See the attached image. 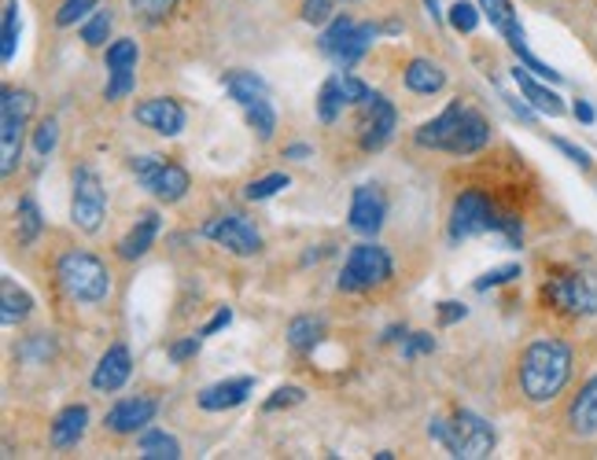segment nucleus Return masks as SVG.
<instances>
[{"label":"nucleus","mask_w":597,"mask_h":460,"mask_svg":"<svg viewBox=\"0 0 597 460\" xmlns=\"http://www.w3.org/2000/svg\"><path fill=\"white\" fill-rule=\"evenodd\" d=\"M436 350V339H431L428 332H414V336H406V343H402V358H420V353H431Z\"/></svg>","instance_id":"09e8293b"},{"label":"nucleus","mask_w":597,"mask_h":460,"mask_svg":"<svg viewBox=\"0 0 597 460\" xmlns=\"http://www.w3.org/2000/svg\"><path fill=\"white\" fill-rule=\"evenodd\" d=\"M33 111V97L27 89H4L0 100V170L11 173L22 156V129Z\"/></svg>","instance_id":"20e7f679"},{"label":"nucleus","mask_w":597,"mask_h":460,"mask_svg":"<svg viewBox=\"0 0 597 460\" xmlns=\"http://www.w3.org/2000/svg\"><path fill=\"white\" fill-rule=\"evenodd\" d=\"M388 277H391L388 251L377 247V243H358L355 251H350V258H347L344 273H339V291H350V294L372 291V288L388 284Z\"/></svg>","instance_id":"39448f33"},{"label":"nucleus","mask_w":597,"mask_h":460,"mask_svg":"<svg viewBox=\"0 0 597 460\" xmlns=\"http://www.w3.org/2000/svg\"><path fill=\"white\" fill-rule=\"evenodd\" d=\"M465 306L461 302H442L439 306V324H454V321H465Z\"/></svg>","instance_id":"603ef678"},{"label":"nucleus","mask_w":597,"mask_h":460,"mask_svg":"<svg viewBox=\"0 0 597 460\" xmlns=\"http://www.w3.org/2000/svg\"><path fill=\"white\" fill-rule=\"evenodd\" d=\"M479 8H484V16L490 19V27H495L509 44L524 41V30H520L517 11H513L509 0H479Z\"/></svg>","instance_id":"5701e85b"},{"label":"nucleus","mask_w":597,"mask_h":460,"mask_svg":"<svg viewBox=\"0 0 597 460\" xmlns=\"http://www.w3.org/2000/svg\"><path fill=\"white\" fill-rule=\"evenodd\" d=\"M199 353V339L192 336V339H181V343H173L170 347V358L173 361H189V358H196Z\"/></svg>","instance_id":"3c124183"},{"label":"nucleus","mask_w":597,"mask_h":460,"mask_svg":"<svg viewBox=\"0 0 597 460\" xmlns=\"http://www.w3.org/2000/svg\"><path fill=\"white\" fill-rule=\"evenodd\" d=\"M133 173L159 203H178V199H185V192H189V173H185V167L159 159V156L133 159Z\"/></svg>","instance_id":"423d86ee"},{"label":"nucleus","mask_w":597,"mask_h":460,"mask_svg":"<svg viewBox=\"0 0 597 460\" xmlns=\"http://www.w3.org/2000/svg\"><path fill=\"white\" fill-rule=\"evenodd\" d=\"M30 306H33V299H30V294L22 291V288H16L11 280H4V284H0V321H4V324L27 321Z\"/></svg>","instance_id":"bb28decb"},{"label":"nucleus","mask_w":597,"mask_h":460,"mask_svg":"<svg viewBox=\"0 0 597 460\" xmlns=\"http://www.w3.org/2000/svg\"><path fill=\"white\" fill-rule=\"evenodd\" d=\"M571 380V350L560 339H538L520 358V391L528 402L543 406L565 391Z\"/></svg>","instance_id":"f257e3e1"},{"label":"nucleus","mask_w":597,"mask_h":460,"mask_svg":"<svg viewBox=\"0 0 597 460\" xmlns=\"http://www.w3.org/2000/svg\"><path fill=\"white\" fill-rule=\"evenodd\" d=\"M406 86L414 92L431 97V92H439L442 86H447V74H442V67L431 63V59H414V63L406 67Z\"/></svg>","instance_id":"393cba45"},{"label":"nucleus","mask_w":597,"mask_h":460,"mask_svg":"<svg viewBox=\"0 0 597 460\" xmlns=\"http://www.w3.org/2000/svg\"><path fill=\"white\" fill-rule=\"evenodd\" d=\"M318 339H321V321H314V317H299V321H291V328H288L291 350L307 353V350L318 347Z\"/></svg>","instance_id":"c85d7f7f"},{"label":"nucleus","mask_w":597,"mask_h":460,"mask_svg":"<svg viewBox=\"0 0 597 460\" xmlns=\"http://www.w3.org/2000/svg\"><path fill=\"white\" fill-rule=\"evenodd\" d=\"M108 33H111V11H97V16L81 27V41L92 44V49H100V44L108 41Z\"/></svg>","instance_id":"c9c22d12"},{"label":"nucleus","mask_w":597,"mask_h":460,"mask_svg":"<svg viewBox=\"0 0 597 460\" xmlns=\"http://www.w3.org/2000/svg\"><path fill=\"white\" fill-rule=\"evenodd\" d=\"M332 8H336V0H302V19L321 27V22L332 19Z\"/></svg>","instance_id":"a18cd8bd"},{"label":"nucleus","mask_w":597,"mask_h":460,"mask_svg":"<svg viewBox=\"0 0 597 460\" xmlns=\"http://www.w3.org/2000/svg\"><path fill=\"white\" fill-rule=\"evenodd\" d=\"M568 423L579 439H594L597 434V376L576 394V402L568 409Z\"/></svg>","instance_id":"6ab92c4d"},{"label":"nucleus","mask_w":597,"mask_h":460,"mask_svg":"<svg viewBox=\"0 0 597 460\" xmlns=\"http://www.w3.org/2000/svg\"><path fill=\"white\" fill-rule=\"evenodd\" d=\"M546 302L560 313L590 317L597 313V288L579 273H560L546 284Z\"/></svg>","instance_id":"6e6552de"},{"label":"nucleus","mask_w":597,"mask_h":460,"mask_svg":"<svg viewBox=\"0 0 597 460\" xmlns=\"http://www.w3.org/2000/svg\"><path fill=\"white\" fill-rule=\"evenodd\" d=\"M156 236H159V214H140L137 226L122 236L119 258H126V262H137V258H145L151 251V243H156Z\"/></svg>","instance_id":"aec40b11"},{"label":"nucleus","mask_w":597,"mask_h":460,"mask_svg":"<svg viewBox=\"0 0 597 460\" xmlns=\"http://www.w3.org/2000/svg\"><path fill=\"white\" fill-rule=\"evenodd\" d=\"M56 140H60V126L52 122V118H44V122L38 126V133H33V148H38L41 159H49L56 151Z\"/></svg>","instance_id":"58836bf2"},{"label":"nucleus","mask_w":597,"mask_h":460,"mask_svg":"<svg viewBox=\"0 0 597 460\" xmlns=\"http://www.w3.org/2000/svg\"><path fill=\"white\" fill-rule=\"evenodd\" d=\"M130 4H133V11H137L140 19L156 22V19H167L178 0H130Z\"/></svg>","instance_id":"a19ab883"},{"label":"nucleus","mask_w":597,"mask_h":460,"mask_svg":"<svg viewBox=\"0 0 597 460\" xmlns=\"http://www.w3.org/2000/svg\"><path fill=\"white\" fill-rule=\"evenodd\" d=\"M255 391V380L251 376H240V380H226V383H215L199 394V409L207 412H226V409H237L240 402H248V394Z\"/></svg>","instance_id":"f3484780"},{"label":"nucleus","mask_w":597,"mask_h":460,"mask_svg":"<svg viewBox=\"0 0 597 460\" xmlns=\"http://www.w3.org/2000/svg\"><path fill=\"white\" fill-rule=\"evenodd\" d=\"M280 188H288V173H269V177H262V181H251L248 188H243V199H251V203H262V199L277 196Z\"/></svg>","instance_id":"72a5a7b5"},{"label":"nucleus","mask_w":597,"mask_h":460,"mask_svg":"<svg viewBox=\"0 0 597 460\" xmlns=\"http://www.w3.org/2000/svg\"><path fill=\"white\" fill-rule=\"evenodd\" d=\"M461 114H465L461 100H458V103H450V108L442 111L439 118H431V122L420 126L414 140H417L420 148H442V151H447L450 137H454V129H458V122H461Z\"/></svg>","instance_id":"a211bd4d"},{"label":"nucleus","mask_w":597,"mask_h":460,"mask_svg":"<svg viewBox=\"0 0 597 460\" xmlns=\"http://www.w3.org/2000/svg\"><path fill=\"white\" fill-rule=\"evenodd\" d=\"M229 321H232V310L229 306H221V310L210 317V324L203 328V336H215V332H221V328H229Z\"/></svg>","instance_id":"864d4df0"},{"label":"nucleus","mask_w":597,"mask_h":460,"mask_svg":"<svg viewBox=\"0 0 597 460\" xmlns=\"http://www.w3.org/2000/svg\"><path fill=\"white\" fill-rule=\"evenodd\" d=\"M89 423V409L86 406H70L60 417L52 420V446L56 450H67V446H78V439L86 434Z\"/></svg>","instance_id":"4be33fe9"},{"label":"nucleus","mask_w":597,"mask_h":460,"mask_svg":"<svg viewBox=\"0 0 597 460\" xmlns=\"http://www.w3.org/2000/svg\"><path fill=\"white\" fill-rule=\"evenodd\" d=\"M495 207H490V199L484 192H465L458 196V203H454V214H450V240L461 243V240H472L479 232H490L495 229Z\"/></svg>","instance_id":"1a4fd4ad"},{"label":"nucleus","mask_w":597,"mask_h":460,"mask_svg":"<svg viewBox=\"0 0 597 460\" xmlns=\"http://www.w3.org/2000/svg\"><path fill=\"white\" fill-rule=\"evenodd\" d=\"M137 122L140 126H148V129H156V133L162 137H178L181 129H185V111H181V103L178 100H170V97H156V100H145V103H137Z\"/></svg>","instance_id":"ddd939ff"},{"label":"nucleus","mask_w":597,"mask_h":460,"mask_svg":"<svg viewBox=\"0 0 597 460\" xmlns=\"http://www.w3.org/2000/svg\"><path fill=\"white\" fill-rule=\"evenodd\" d=\"M302 398H307V391H302V387H280V391H273V398H269V402H266V412H277V409L299 406Z\"/></svg>","instance_id":"de8ad7c7"},{"label":"nucleus","mask_w":597,"mask_h":460,"mask_svg":"<svg viewBox=\"0 0 597 460\" xmlns=\"http://www.w3.org/2000/svg\"><path fill=\"white\" fill-rule=\"evenodd\" d=\"M16 41H19V4L16 0H8L4 4V33H0V59L11 63V56H16Z\"/></svg>","instance_id":"473e14b6"},{"label":"nucleus","mask_w":597,"mask_h":460,"mask_svg":"<svg viewBox=\"0 0 597 460\" xmlns=\"http://www.w3.org/2000/svg\"><path fill=\"white\" fill-rule=\"evenodd\" d=\"M384 214H388V199H384L377 184L355 188V199H350V229L361 236H377L384 226Z\"/></svg>","instance_id":"9b49d317"},{"label":"nucleus","mask_w":597,"mask_h":460,"mask_svg":"<svg viewBox=\"0 0 597 460\" xmlns=\"http://www.w3.org/2000/svg\"><path fill=\"white\" fill-rule=\"evenodd\" d=\"M203 236H207V240L221 243V247H226V251L240 254V258H248V254H259V251H262V236H259V229H255L243 214H221V218H215V221H207V226H203Z\"/></svg>","instance_id":"9d476101"},{"label":"nucleus","mask_w":597,"mask_h":460,"mask_svg":"<svg viewBox=\"0 0 597 460\" xmlns=\"http://www.w3.org/2000/svg\"><path fill=\"white\" fill-rule=\"evenodd\" d=\"M140 457H148V460H178L181 446H178V439H170L167 431H148L145 439H140Z\"/></svg>","instance_id":"cd10ccee"},{"label":"nucleus","mask_w":597,"mask_h":460,"mask_svg":"<svg viewBox=\"0 0 597 460\" xmlns=\"http://www.w3.org/2000/svg\"><path fill=\"white\" fill-rule=\"evenodd\" d=\"M243 114H248V126L259 133V140H269L273 137V129H277V114H273V108H269V100L262 97V100H255V103H248L243 108Z\"/></svg>","instance_id":"2f4dec72"},{"label":"nucleus","mask_w":597,"mask_h":460,"mask_svg":"<svg viewBox=\"0 0 597 460\" xmlns=\"http://www.w3.org/2000/svg\"><path fill=\"white\" fill-rule=\"evenodd\" d=\"M355 27H358V22H355V19H347V16L332 19V27L325 30V33H321V41H318V44H321V52H325V56H332V52L339 49V44L347 41V33L355 30Z\"/></svg>","instance_id":"f704fd0d"},{"label":"nucleus","mask_w":597,"mask_h":460,"mask_svg":"<svg viewBox=\"0 0 597 460\" xmlns=\"http://www.w3.org/2000/svg\"><path fill=\"white\" fill-rule=\"evenodd\" d=\"M513 81H517L524 97L531 100V108H535V111H543V114H554V118H560V114H565V103H560V97H557V92H554V89H546L543 81L528 74V70H520V67H517V70H513Z\"/></svg>","instance_id":"412c9836"},{"label":"nucleus","mask_w":597,"mask_h":460,"mask_svg":"<svg viewBox=\"0 0 597 460\" xmlns=\"http://www.w3.org/2000/svg\"><path fill=\"white\" fill-rule=\"evenodd\" d=\"M520 277V266H501V269H490L487 277L476 280V291H487V288H498V284H509V280Z\"/></svg>","instance_id":"49530a36"},{"label":"nucleus","mask_w":597,"mask_h":460,"mask_svg":"<svg viewBox=\"0 0 597 460\" xmlns=\"http://www.w3.org/2000/svg\"><path fill=\"white\" fill-rule=\"evenodd\" d=\"M344 108H347V100H344V92H339V78L332 74L321 86V92H318V118H321L325 126H329V122H336Z\"/></svg>","instance_id":"c756f323"},{"label":"nucleus","mask_w":597,"mask_h":460,"mask_svg":"<svg viewBox=\"0 0 597 460\" xmlns=\"http://www.w3.org/2000/svg\"><path fill=\"white\" fill-rule=\"evenodd\" d=\"M428 434L447 446L450 457L461 460H479L495 450V428L484 417H476V412H458L454 420H431Z\"/></svg>","instance_id":"f03ea898"},{"label":"nucleus","mask_w":597,"mask_h":460,"mask_svg":"<svg viewBox=\"0 0 597 460\" xmlns=\"http://www.w3.org/2000/svg\"><path fill=\"white\" fill-rule=\"evenodd\" d=\"M554 144H557V151H565V156L571 159V162H576V167H583V170H590V156H587V151H583V148H576V144H571V140H554Z\"/></svg>","instance_id":"8fccbe9b"},{"label":"nucleus","mask_w":597,"mask_h":460,"mask_svg":"<svg viewBox=\"0 0 597 460\" xmlns=\"http://www.w3.org/2000/svg\"><path fill=\"white\" fill-rule=\"evenodd\" d=\"M56 277H60V288L70 302H103L111 291L108 266L86 251L63 254L60 266H56Z\"/></svg>","instance_id":"7ed1b4c3"},{"label":"nucleus","mask_w":597,"mask_h":460,"mask_svg":"<svg viewBox=\"0 0 597 460\" xmlns=\"http://www.w3.org/2000/svg\"><path fill=\"white\" fill-rule=\"evenodd\" d=\"M156 398H126V402H119L111 412H108V431L115 434H137L145 431L151 420H156Z\"/></svg>","instance_id":"4468645a"},{"label":"nucleus","mask_w":597,"mask_h":460,"mask_svg":"<svg viewBox=\"0 0 597 460\" xmlns=\"http://www.w3.org/2000/svg\"><path fill=\"white\" fill-rule=\"evenodd\" d=\"M89 11H97V0H67L60 8V16H56V22H60V27H74V22L86 19Z\"/></svg>","instance_id":"79ce46f5"},{"label":"nucleus","mask_w":597,"mask_h":460,"mask_svg":"<svg viewBox=\"0 0 597 460\" xmlns=\"http://www.w3.org/2000/svg\"><path fill=\"white\" fill-rule=\"evenodd\" d=\"M103 214H108V196H103L97 170L78 167L74 192H70V218H74V226L81 232H97L103 226Z\"/></svg>","instance_id":"0eeeda50"},{"label":"nucleus","mask_w":597,"mask_h":460,"mask_svg":"<svg viewBox=\"0 0 597 460\" xmlns=\"http://www.w3.org/2000/svg\"><path fill=\"white\" fill-rule=\"evenodd\" d=\"M450 27L458 33H472L479 27V11L468 4V0H458V4L450 8Z\"/></svg>","instance_id":"4c0bfd02"},{"label":"nucleus","mask_w":597,"mask_h":460,"mask_svg":"<svg viewBox=\"0 0 597 460\" xmlns=\"http://www.w3.org/2000/svg\"><path fill=\"white\" fill-rule=\"evenodd\" d=\"M133 86H137L133 67H126V70H111V81H108V89H103V97H108V100H122V97H130Z\"/></svg>","instance_id":"e433bc0d"},{"label":"nucleus","mask_w":597,"mask_h":460,"mask_svg":"<svg viewBox=\"0 0 597 460\" xmlns=\"http://www.w3.org/2000/svg\"><path fill=\"white\" fill-rule=\"evenodd\" d=\"M377 33H380V30H377V27H369V22H366V27H355V30L347 33V41L339 44V49H336L329 59H332L336 67H344V70H347L350 63H358V59L366 56L369 44L377 41Z\"/></svg>","instance_id":"a878e982"},{"label":"nucleus","mask_w":597,"mask_h":460,"mask_svg":"<svg viewBox=\"0 0 597 460\" xmlns=\"http://www.w3.org/2000/svg\"><path fill=\"white\" fill-rule=\"evenodd\" d=\"M226 89H229V97L237 100V103H243V108H248V103H255V100H262L266 97V81L255 74V70H229L226 78Z\"/></svg>","instance_id":"b1692460"},{"label":"nucleus","mask_w":597,"mask_h":460,"mask_svg":"<svg viewBox=\"0 0 597 460\" xmlns=\"http://www.w3.org/2000/svg\"><path fill=\"white\" fill-rule=\"evenodd\" d=\"M130 372H133V358H130V350L119 343V347H111L100 358L97 372H92V387L103 391V394H111V391H119L126 380H130Z\"/></svg>","instance_id":"2eb2a0df"},{"label":"nucleus","mask_w":597,"mask_h":460,"mask_svg":"<svg viewBox=\"0 0 597 460\" xmlns=\"http://www.w3.org/2000/svg\"><path fill=\"white\" fill-rule=\"evenodd\" d=\"M336 78H339V92H344L347 103H366L372 97L366 81H358V78H350V74H336Z\"/></svg>","instance_id":"c03bdc74"},{"label":"nucleus","mask_w":597,"mask_h":460,"mask_svg":"<svg viewBox=\"0 0 597 460\" xmlns=\"http://www.w3.org/2000/svg\"><path fill=\"white\" fill-rule=\"evenodd\" d=\"M576 118H579V122H594V108H590V103L587 100H576Z\"/></svg>","instance_id":"5fc2aeb1"},{"label":"nucleus","mask_w":597,"mask_h":460,"mask_svg":"<svg viewBox=\"0 0 597 460\" xmlns=\"http://www.w3.org/2000/svg\"><path fill=\"white\" fill-rule=\"evenodd\" d=\"M16 218H19V243H33V240H38V232H41V210H38V203H33L30 196L19 199Z\"/></svg>","instance_id":"7c9ffc66"},{"label":"nucleus","mask_w":597,"mask_h":460,"mask_svg":"<svg viewBox=\"0 0 597 460\" xmlns=\"http://www.w3.org/2000/svg\"><path fill=\"white\" fill-rule=\"evenodd\" d=\"M361 108H366V118H361V148H366V151H380L391 140V133H395V108H391V100H384L380 92H372V97L361 103Z\"/></svg>","instance_id":"f8f14e48"},{"label":"nucleus","mask_w":597,"mask_h":460,"mask_svg":"<svg viewBox=\"0 0 597 460\" xmlns=\"http://www.w3.org/2000/svg\"><path fill=\"white\" fill-rule=\"evenodd\" d=\"M307 156H310L307 144H291V148L285 151V159H307Z\"/></svg>","instance_id":"6e6d98bb"},{"label":"nucleus","mask_w":597,"mask_h":460,"mask_svg":"<svg viewBox=\"0 0 597 460\" xmlns=\"http://www.w3.org/2000/svg\"><path fill=\"white\" fill-rule=\"evenodd\" d=\"M509 49L520 56V63H524V67H528V70H531V74H538V78H546V81H560V74H557V70H554V67H546V63H543V59H535V56H531L528 49H524V41H517V44H509Z\"/></svg>","instance_id":"37998d69"},{"label":"nucleus","mask_w":597,"mask_h":460,"mask_svg":"<svg viewBox=\"0 0 597 460\" xmlns=\"http://www.w3.org/2000/svg\"><path fill=\"white\" fill-rule=\"evenodd\" d=\"M487 140H490L487 118L479 114V111H468L465 108L461 122H458V129H454V137H450V144H447V151H450V156H472V151L487 148Z\"/></svg>","instance_id":"dca6fc26"},{"label":"nucleus","mask_w":597,"mask_h":460,"mask_svg":"<svg viewBox=\"0 0 597 460\" xmlns=\"http://www.w3.org/2000/svg\"><path fill=\"white\" fill-rule=\"evenodd\" d=\"M108 67L111 70L137 67V41H115L111 49H108Z\"/></svg>","instance_id":"ea45409f"}]
</instances>
